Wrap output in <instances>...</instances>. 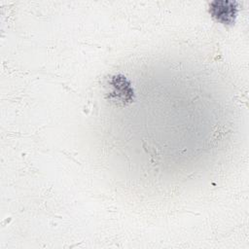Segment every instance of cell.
Returning a JSON list of instances; mask_svg holds the SVG:
<instances>
[{
  "label": "cell",
  "mask_w": 249,
  "mask_h": 249,
  "mask_svg": "<svg viewBox=\"0 0 249 249\" xmlns=\"http://www.w3.org/2000/svg\"><path fill=\"white\" fill-rule=\"evenodd\" d=\"M105 99L112 105L124 107L134 99V91L129 81L123 75L110 77L105 85Z\"/></svg>",
  "instance_id": "cell-1"
},
{
  "label": "cell",
  "mask_w": 249,
  "mask_h": 249,
  "mask_svg": "<svg viewBox=\"0 0 249 249\" xmlns=\"http://www.w3.org/2000/svg\"><path fill=\"white\" fill-rule=\"evenodd\" d=\"M209 12L218 21L224 24H231L235 18L236 8L231 2L216 1L211 4Z\"/></svg>",
  "instance_id": "cell-2"
}]
</instances>
